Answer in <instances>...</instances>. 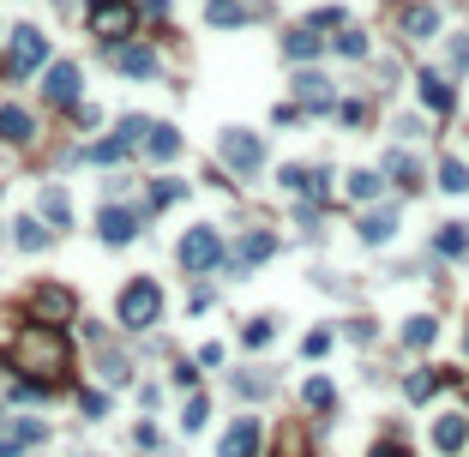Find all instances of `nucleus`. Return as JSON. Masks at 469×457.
I'll return each mask as SVG.
<instances>
[{
    "label": "nucleus",
    "mask_w": 469,
    "mask_h": 457,
    "mask_svg": "<svg viewBox=\"0 0 469 457\" xmlns=\"http://www.w3.org/2000/svg\"><path fill=\"white\" fill-rule=\"evenodd\" d=\"M6 361H13L18 373H67V337H60V325H25L18 337H6Z\"/></svg>",
    "instance_id": "obj_1"
},
{
    "label": "nucleus",
    "mask_w": 469,
    "mask_h": 457,
    "mask_svg": "<svg viewBox=\"0 0 469 457\" xmlns=\"http://www.w3.org/2000/svg\"><path fill=\"white\" fill-rule=\"evenodd\" d=\"M175 259H181V271H187V277H205V271H217L229 253H223V235H217L211 223H199V228H187V235H181Z\"/></svg>",
    "instance_id": "obj_2"
},
{
    "label": "nucleus",
    "mask_w": 469,
    "mask_h": 457,
    "mask_svg": "<svg viewBox=\"0 0 469 457\" xmlns=\"http://www.w3.org/2000/svg\"><path fill=\"white\" fill-rule=\"evenodd\" d=\"M133 30H139V0H91V37H102L114 48Z\"/></svg>",
    "instance_id": "obj_3"
},
{
    "label": "nucleus",
    "mask_w": 469,
    "mask_h": 457,
    "mask_svg": "<svg viewBox=\"0 0 469 457\" xmlns=\"http://www.w3.org/2000/svg\"><path fill=\"white\" fill-rule=\"evenodd\" d=\"M144 133H151V121H144V114H121V127H114L109 139L85 144L79 157H85V163H121V157L133 151V144H144Z\"/></svg>",
    "instance_id": "obj_4"
},
{
    "label": "nucleus",
    "mask_w": 469,
    "mask_h": 457,
    "mask_svg": "<svg viewBox=\"0 0 469 457\" xmlns=\"http://www.w3.org/2000/svg\"><path fill=\"white\" fill-rule=\"evenodd\" d=\"M43 60H48V30L43 25H18L13 37H6V67H13V79L43 72Z\"/></svg>",
    "instance_id": "obj_5"
},
{
    "label": "nucleus",
    "mask_w": 469,
    "mask_h": 457,
    "mask_svg": "<svg viewBox=\"0 0 469 457\" xmlns=\"http://www.w3.org/2000/svg\"><path fill=\"white\" fill-rule=\"evenodd\" d=\"M121 325L127 331H144V325H156V314H163V289L151 283V277H139V283H127L121 289Z\"/></svg>",
    "instance_id": "obj_6"
},
{
    "label": "nucleus",
    "mask_w": 469,
    "mask_h": 457,
    "mask_svg": "<svg viewBox=\"0 0 469 457\" xmlns=\"http://www.w3.org/2000/svg\"><path fill=\"white\" fill-rule=\"evenodd\" d=\"M217 157H223V169H235V175H259L265 169V139L247 133V127H229L223 144H217Z\"/></svg>",
    "instance_id": "obj_7"
},
{
    "label": "nucleus",
    "mask_w": 469,
    "mask_h": 457,
    "mask_svg": "<svg viewBox=\"0 0 469 457\" xmlns=\"http://www.w3.org/2000/svg\"><path fill=\"white\" fill-rule=\"evenodd\" d=\"M30 314L43 319V325H72L79 319V295L67 283H37L30 289Z\"/></svg>",
    "instance_id": "obj_8"
},
{
    "label": "nucleus",
    "mask_w": 469,
    "mask_h": 457,
    "mask_svg": "<svg viewBox=\"0 0 469 457\" xmlns=\"http://www.w3.org/2000/svg\"><path fill=\"white\" fill-rule=\"evenodd\" d=\"M415 97H421V109H427V114H452V109H457L452 79H445V72H433V67L415 72Z\"/></svg>",
    "instance_id": "obj_9"
},
{
    "label": "nucleus",
    "mask_w": 469,
    "mask_h": 457,
    "mask_svg": "<svg viewBox=\"0 0 469 457\" xmlns=\"http://www.w3.org/2000/svg\"><path fill=\"white\" fill-rule=\"evenodd\" d=\"M139 223H144V211H127V205H102V217H97V235L109 247H127L133 235H139Z\"/></svg>",
    "instance_id": "obj_10"
},
{
    "label": "nucleus",
    "mask_w": 469,
    "mask_h": 457,
    "mask_svg": "<svg viewBox=\"0 0 469 457\" xmlns=\"http://www.w3.org/2000/svg\"><path fill=\"white\" fill-rule=\"evenodd\" d=\"M109 60L127 72V79H156V67H163L151 43H114V48H109Z\"/></svg>",
    "instance_id": "obj_11"
},
{
    "label": "nucleus",
    "mask_w": 469,
    "mask_h": 457,
    "mask_svg": "<svg viewBox=\"0 0 469 457\" xmlns=\"http://www.w3.org/2000/svg\"><path fill=\"white\" fill-rule=\"evenodd\" d=\"M43 97L55 102V109H72V102H79V67H72V60H55V67L43 72Z\"/></svg>",
    "instance_id": "obj_12"
},
{
    "label": "nucleus",
    "mask_w": 469,
    "mask_h": 457,
    "mask_svg": "<svg viewBox=\"0 0 469 457\" xmlns=\"http://www.w3.org/2000/svg\"><path fill=\"white\" fill-rule=\"evenodd\" d=\"M325 55V37L313 25H295V30H283V60H295V67H313V60Z\"/></svg>",
    "instance_id": "obj_13"
},
{
    "label": "nucleus",
    "mask_w": 469,
    "mask_h": 457,
    "mask_svg": "<svg viewBox=\"0 0 469 457\" xmlns=\"http://www.w3.org/2000/svg\"><path fill=\"white\" fill-rule=\"evenodd\" d=\"M217 457H259V421H253V415H241V421L223 433Z\"/></svg>",
    "instance_id": "obj_14"
},
{
    "label": "nucleus",
    "mask_w": 469,
    "mask_h": 457,
    "mask_svg": "<svg viewBox=\"0 0 469 457\" xmlns=\"http://www.w3.org/2000/svg\"><path fill=\"white\" fill-rule=\"evenodd\" d=\"M295 97H301V109H307V114H325V109H331V85H325L313 67L295 72Z\"/></svg>",
    "instance_id": "obj_15"
},
{
    "label": "nucleus",
    "mask_w": 469,
    "mask_h": 457,
    "mask_svg": "<svg viewBox=\"0 0 469 457\" xmlns=\"http://www.w3.org/2000/svg\"><path fill=\"white\" fill-rule=\"evenodd\" d=\"M403 37H410V43H433V37H440V13H433L427 0L403 6Z\"/></svg>",
    "instance_id": "obj_16"
},
{
    "label": "nucleus",
    "mask_w": 469,
    "mask_h": 457,
    "mask_svg": "<svg viewBox=\"0 0 469 457\" xmlns=\"http://www.w3.org/2000/svg\"><path fill=\"white\" fill-rule=\"evenodd\" d=\"M0 139H6V144H30V139H37V121H30V109H18V102H0Z\"/></svg>",
    "instance_id": "obj_17"
},
{
    "label": "nucleus",
    "mask_w": 469,
    "mask_h": 457,
    "mask_svg": "<svg viewBox=\"0 0 469 457\" xmlns=\"http://www.w3.org/2000/svg\"><path fill=\"white\" fill-rule=\"evenodd\" d=\"M356 228H361V241H368V247H385L391 235H398V205H379V211H368Z\"/></svg>",
    "instance_id": "obj_18"
},
{
    "label": "nucleus",
    "mask_w": 469,
    "mask_h": 457,
    "mask_svg": "<svg viewBox=\"0 0 469 457\" xmlns=\"http://www.w3.org/2000/svg\"><path fill=\"white\" fill-rule=\"evenodd\" d=\"M271 253H277V235H271V228H253V235H241V247H235V271H247V265H265Z\"/></svg>",
    "instance_id": "obj_19"
},
{
    "label": "nucleus",
    "mask_w": 469,
    "mask_h": 457,
    "mask_svg": "<svg viewBox=\"0 0 469 457\" xmlns=\"http://www.w3.org/2000/svg\"><path fill=\"white\" fill-rule=\"evenodd\" d=\"M205 18H211V30H241V25H253V6L247 0H211Z\"/></svg>",
    "instance_id": "obj_20"
},
{
    "label": "nucleus",
    "mask_w": 469,
    "mask_h": 457,
    "mask_svg": "<svg viewBox=\"0 0 469 457\" xmlns=\"http://www.w3.org/2000/svg\"><path fill=\"white\" fill-rule=\"evenodd\" d=\"M433 445H440L445 457L464 452V445H469V415H440V428H433Z\"/></svg>",
    "instance_id": "obj_21"
},
{
    "label": "nucleus",
    "mask_w": 469,
    "mask_h": 457,
    "mask_svg": "<svg viewBox=\"0 0 469 457\" xmlns=\"http://www.w3.org/2000/svg\"><path fill=\"white\" fill-rule=\"evenodd\" d=\"M144 151H151L156 163H169V157H181V133H175L169 121H151V133H144Z\"/></svg>",
    "instance_id": "obj_22"
},
{
    "label": "nucleus",
    "mask_w": 469,
    "mask_h": 457,
    "mask_svg": "<svg viewBox=\"0 0 469 457\" xmlns=\"http://www.w3.org/2000/svg\"><path fill=\"white\" fill-rule=\"evenodd\" d=\"M440 386H445V373H440V367H415L410 379H403V398H410V403H427Z\"/></svg>",
    "instance_id": "obj_23"
},
{
    "label": "nucleus",
    "mask_w": 469,
    "mask_h": 457,
    "mask_svg": "<svg viewBox=\"0 0 469 457\" xmlns=\"http://www.w3.org/2000/svg\"><path fill=\"white\" fill-rule=\"evenodd\" d=\"M433 253L440 259H464L469 253V223H445L440 235H433Z\"/></svg>",
    "instance_id": "obj_24"
},
{
    "label": "nucleus",
    "mask_w": 469,
    "mask_h": 457,
    "mask_svg": "<svg viewBox=\"0 0 469 457\" xmlns=\"http://www.w3.org/2000/svg\"><path fill=\"white\" fill-rule=\"evenodd\" d=\"M433 337H440V319H433V314H415V319H403V343H410V349H427Z\"/></svg>",
    "instance_id": "obj_25"
},
{
    "label": "nucleus",
    "mask_w": 469,
    "mask_h": 457,
    "mask_svg": "<svg viewBox=\"0 0 469 457\" xmlns=\"http://www.w3.org/2000/svg\"><path fill=\"white\" fill-rule=\"evenodd\" d=\"M379 169H385V175H398L403 186H421V169H415V157H410V151H385V157H379Z\"/></svg>",
    "instance_id": "obj_26"
},
{
    "label": "nucleus",
    "mask_w": 469,
    "mask_h": 457,
    "mask_svg": "<svg viewBox=\"0 0 469 457\" xmlns=\"http://www.w3.org/2000/svg\"><path fill=\"white\" fill-rule=\"evenodd\" d=\"M37 211H43L55 228H67V223H72V205H67V193H60V186H43V199H37Z\"/></svg>",
    "instance_id": "obj_27"
},
{
    "label": "nucleus",
    "mask_w": 469,
    "mask_h": 457,
    "mask_svg": "<svg viewBox=\"0 0 469 457\" xmlns=\"http://www.w3.org/2000/svg\"><path fill=\"white\" fill-rule=\"evenodd\" d=\"M331 48H337L343 60H368V30H356V25H343L337 37H331Z\"/></svg>",
    "instance_id": "obj_28"
},
{
    "label": "nucleus",
    "mask_w": 469,
    "mask_h": 457,
    "mask_svg": "<svg viewBox=\"0 0 469 457\" xmlns=\"http://www.w3.org/2000/svg\"><path fill=\"white\" fill-rule=\"evenodd\" d=\"M13 241L25 247V253H37V247H48V228L37 223V217H18V223H13Z\"/></svg>",
    "instance_id": "obj_29"
},
{
    "label": "nucleus",
    "mask_w": 469,
    "mask_h": 457,
    "mask_svg": "<svg viewBox=\"0 0 469 457\" xmlns=\"http://www.w3.org/2000/svg\"><path fill=\"white\" fill-rule=\"evenodd\" d=\"M379 169H356V175H349V199H361V205H373V199H379Z\"/></svg>",
    "instance_id": "obj_30"
},
{
    "label": "nucleus",
    "mask_w": 469,
    "mask_h": 457,
    "mask_svg": "<svg viewBox=\"0 0 469 457\" xmlns=\"http://www.w3.org/2000/svg\"><path fill=\"white\" fill-rule=\"evenodd\" d=\"M301 398H307L313 409H331V403H337V391H331V379H325V373H313V379H307V391H301Z\"/></svg>",
    "instance_id": "obj_31"
},
{
    "label": "nucleus",
    "mask_w": 469,
    "mask_h": 457,
    "mask_svg": "<svg viewBox=\"0 0 469 457\" xmlns=\"http://www.w3.org/2000/svg\"><path fill=\"white\" fill-rule=\"evenodd\" d=\"M440 186H445V193H469V169L457 157H445L440 163Z\"/></svg>",
    "instance_id": "obj_32"
},
{
    "label": "nucleus",
    "mask_w": 469,
    "mask_h": 457,
    "mask_svg": "<svg viewBox=\"0 0 469 457\" xmlns=\"http://www.w3.org/2000/svg\"><path fill=\"white\" fill-rule=\"evenodd\" d=\"M187 193V181H175V175H163V181L151 186V211H163V205H175Z\"/></svg>",
    "instance_id": "obj_33"
},
{
    "label": "nucleus",
    "mask_w": 469,
    "mask_h": 457,
    "mask_svg": "<svg viewBox=\"0 0 469 457\" xmlns=\"http://www.w3.org/2000/svg\"><path fill=\"white\" fill-rule=\"evenodd\" d=\"M307 25L319 30V37H325V30H343V25H349V18H343V6H319V13L307 18Z\"/></svg>",
    "instance_id": "obj_34"
},
{
    "label": "nucleus",
    "mask_w": 469,
    "mask_h": 457,
    "mask_svg": "<svg viewBox=\"0 0 469 457\" xmlns=\"http://www.w3.org/2000/svg\"><path fill=\"white\" fill-rule=\"evenodd\" d=\"M241 343H247V349H265V343H271V319H253V325L241 331Z\"/></svg>",
    "instance_id": "obj_35"
},
{
    "label": "nucleus",
    "mask_w": 469,
    "mask_h": 457,
    "mask_svg": "<svg viewBox=\"0 0 469 457\" xmlns=\"http://www.w3.org/2000/svg\"><path fill=\"white\" fill-rule=\"evenodd\" d=\"M181 428H187V433H199V428H205V398H199V391L187 398V421H181Z\"/></svg>",
    "instance_id": "obj_36"
},
{
    "label": "nucleus",
    "mask_w": 469,
    "mask_h": 457,
    "mask_svg": "<svg viewBox=\"0 0 469 457\" xmlns=\"http://www.w3.org/2000/svg\"><path fill=\"white\" fill-rule=\"evenodd\" d=\"M452 72H469V30L452 37Z\"/></svg>",
    "instance_id": "obj_37"
},
{
    "label": "nucleus",
    "mask_w": 469,
    "mask_h": 457,
    "mask_svg": "<svg viewBox=\"0 0 469 457\" xmlns=\"http://www.w3.org/2000/svg\"><path fill=\"white\" fill-rule=\"evenodd\" d=\"M331 349V331H307V343H301V356H325Z\"/></svg>",
    "instance_id": "obj_38"
},
{
    "label": "nucleus",
    "mask_w": 469,
    "mask_h": 457,
    "mask_svg": "<svg viewBox=\"0 0 469 457\" xmlns=\"http://www.w3.org/2000/svg\"><path fill=\"white\" fill-rule=\"evenodd\" d=\"M79 403H85V415H109V398H102V391H79Z\"/></svg>",
    "instance_id": "obj_39"
},
{
    "label": "nucleus",
    "mask_w": 469,
    "mask_h": 457,
    "mask_svg": "<svg viewBox=\"0 0 469 457\" xmlns=\"http://www.w3.org/2000/svg\"><path fill=\"white\" fill-rule=\"evenodd\" d=\"M271 121H277V127H295L301 109H295V102H277V109H271Z\"/></svg>",
    "instance_id": "obj_40"
},
{
    "label": "nucleus",
    "mask_w": 469,
    "mask_h": 457,
    "mask_svg": "<svg viewBox=\"0 0 469 457\" xmlns=\"http://www.w3.org/2000/svg\"><path fill=\"white\" fill-rule=\"evenodd\" d=\"M139 18H169V0H139Z\"/></svg>",
    "instance_id": "obj_41"
},
{
    "label": "nucleus",
    "mask_w": 469,
    "mask_h": 457,
    "mask_svg": "<svg viewBox=\"0 0 469 457\" xmlns=\"http://www.w3.org/2000/svg\"><path fill=\"white\" fill-rule=\"evenodd\" d=\"M373 457H410V445H403V440H385V445H373Z\"/></svg>",
    "instance_id": "obj_42"
}]
</instances>
